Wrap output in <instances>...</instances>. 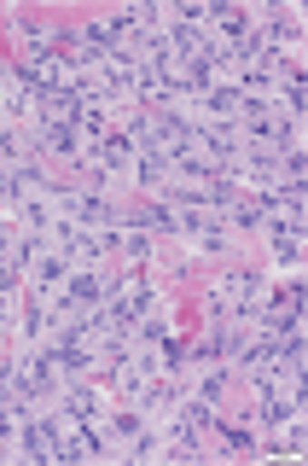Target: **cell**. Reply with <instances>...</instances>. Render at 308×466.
Instances as JSON below:
<instances>
[{
    "label": "cell",
    "instance_id": "cell-1",
    "mask_svg": "<svg viewBox=\"0 0 308 466\" xmlns=\"http://www.w3.org/2000/svg\"><path fill=\"white\" fill-rule=\"evenodd\" d=\"M268 245H273V257H297L303 251V216H273Z\"/></svg>",
    "mask_w": 308,
    "mask_h": 466
},
{
    "label": "cell",
    "instance_id": "cell-2",
    "mask_svg": "<svg viewBox=\"0 0 308 466\" xmlns=\"http://www.w3.org/2000/svg\"><path fill=\"white\" fill-rule=\"evenodd\" d=\"M65 420L94 426V420H99V390H94V385H70V390H65Z\"/></svg>",
    "mask_w": 308,
    "mask_h": 466
}]
</instances>
